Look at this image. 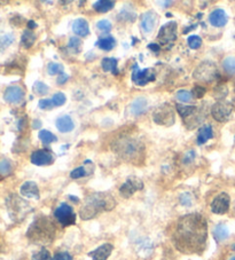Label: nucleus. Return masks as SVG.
I'll return each mask as SVG.
<instances>
[{"label":"nucleus","mask_w":235,"mask_h":260,"mask_svg":"<svg viewBox=\"0 0 235 260\" xmlns=\"http://www.w3.org/2000/svg\"><path fill=\"white\" fill-rule=\"evenodd\" d=\"M208 239V222L200 213H191L182 217L177 222L172 235L175 249L185 254L202 253Z\"/></svg>","instance_id":"nucleus-1"},{"label":"nucleus","mask_w":235,"mask_h":260,"mask_svg":"<svg viewBox=\"0 0 235 260\" xmlns=\"http://www.w3.org/2000/svg\"><path fill=\"white\" fill-rule=\"evenodd\" d=\"M115 206L116 200L110 192H94L85 199L79 214L83 220H90L102 212L111 211Z\"/></svg>","instance_id":"nucleus-2"},{"label":"nucleus","mask_w":235,"mask_h":260,"mask_svg":"<svg viewBox=\"0 0 235 260\" xmlns=\"http://www.w3.org/2000/svg\"><path fill=\"white\" fill-rule=\"evenodd\" d=\"M26 237L36 244H49L55 239V226L48 217L39 216L29 226Z\"/></svg>","instance_id":"nucleus-3"},{"label":"nucleus","mask_w":235,"mask_h":260,"mask_svg":"<svg viewBox=\"0 0 235 260\" xmlns=\"http://www.w3.org/2000/svg\"><path fill=\"white\" fill-rule=\"evenodd\" d=\"M112 149L117 155L121 156L123 159L128 160V162L137 163L138 160L143 158V145L137 139L129 137L117 139L112 143Z\"/></svg>","instance_id":"nucleus-4"},{"label":"nucleus","mask_w":235,"mask_h":260,"mask_svg":"<svg viewBox=\"0 0 235 260\" xmlns=\"http://www.w3.org/2000/svg\"><path fill=\"white\" fill-rule=\"evenodd\" d=\"M6 208L8 214H10V218L15 222L22 221L33 211V208H31L28 202L15 194H11L7 197Z\"/></svg>","instance_id":"nucleus-5"},{"label":"nucleus","mask_w":235,"mask_h":260,"mask_svg":"<svg viewBox=\"0 0 235 260\" xmlns=\"http://www.w3.org/2000/svg\"><path fill=\"white\" fill-rule=\"evenodd\" d=\"M154 122L163 126H171L174 123V111L169 103L160 106L153 114Z\"/></svg>","instance_id":"nucleus-6"},{"label":"nucleus","mask_w":235,"mask_h":260,"mask_svg":"<svg viewBox=\"0 0 235 260\" xmlns=\"http://www.w3.org/2000/svg\"><path fill=\"white\" fill-rule=\"evenodd\" d=\"M54 217L63 227H68L76 223V214L74 212V209L67 203H62L58 208H56L55 211H54Z\"/></svg>","instance_id":"nucleus-7"},{"label":"nucleus","mask_w":235,"mask_h":260,"mask_svg":"<svg viewBox=\"0 0 235 260\" xmlns=\"http://www.w3.org/2000/svg\"><path fill=\"white\" fill-rule=\"evenodd\" d=\"M217 76H218V71H217L216 66L209 61L201 63L196 68L195 73H194V78L208 83L216 79Z\"/></svg>","instance_id":"nucleus-8"},{"label":"nucleus","mask_w":235,"mask_h":260,"mask_svg":"<svg viewBox=\"0 0 235 260\" xmlns=\"http://www.w3.org/2000/svg\"><path fill=\"white\" fill-rule=\"evenodd\" d=\"M177 29L178 26L175 22H169L162 26L159 36H157L159 44L163 46L164 45H172L177 39Z\"/></svg>","instance_id":"nucleus-9"},{"label":"nucleus","mask_w":235,"mask_h":260,"mask_svg":"<svg viewBox=\"0 0 235 260\" xmlns=\"http://www.w3.org/2000/svg\"><path fill=\"white\" fill-rule=\"evenodd\" d=\"M233 111V106L229 102L219 101L215 103L211 108V115L217 122L224 123L227 122Z\"/></svg>","instance_id":"nucleus-10"},{"label":"nucleus","mask_w":235,"mask_h":260,"mask_svg":"<svg viewBox=\"0 0 235 260\" xmlns=\"http://www.w3.org/2000/svg\"><path fill=\"white\" fill-rule=\"evenodd\" d=\"M155 71L153 69H143L140 70L138 68V66L133 67V71H132V80L135 85L138 86H144L148 83L155 80Z\"/></svg>","instance_id":"nucleus-11"},{"label":"nucleus","mask_w":235,"mask_h":260,"mask_svg":"<svg viewBox=\"0 0 235 260\" xmlns=\"http://www.w3.org/2000/svg\"><path fill=\"white\" fill-rule=\"evenodd\" d=\"M142 188H143V183L140 179L135 177H130L128 180L121 186L120 192L122 196L125 197V199H129V197L132 196L135 191L141 190Z\"/></svg>","instance_id":"nucleus-12"},{"label":"nucleus","mask_w":235,"mask_h":260,"mask_svg":"<svg viewBox=\"0 0 235 260\" xmlns=\"http://www.w3.org/2000/svg\"><path fill=\"white\" fill-rule=\"evenodd\" d=\"M229 195L226 192H220L217 195L211 203V211L216 214H225L229 209Z\"/></svg>","instance_id":"nucleus-13"},{"label":"nucleus","mask_w":235,"mask_h":260,"mask_svg":"<svg viewBox=\"0 0 235 260\" xmlns=\"http://www.w3.org/2000/svg\"><path fill=\"white\" fill-rule=\"evenodd\" d=\"M53 160V154L47 149L36 150L31 155V163L37 165V167H46V165L52 164Z\"/></svg>","instance_id":"nucleus-14"},{"label":"nucleus","mask_w":235,"mask_h":260,"mask_svg":"<svg viewBox=\"0 0 235 260\" xmlns=\"http://www.w3.org/2000/svg\"><path fill=\"white\" fill-rule=\"evenodd\" d=\"M4 99L11 105H17L24 99V91L20 86H10L4 93Z\"/></svg>","instance_id":"nucleus-15"},{"label":"nucleus","mask_w":235,"mask_h":260,"mask_svg":"<svg viewBox=\"0 0 235 260\" xmlns=\"http://www.w3.org/2000/svg\"><path fill=\"white\" fill-rule=\"evenodd\" d=\"M112 250H114V246H112L110 243H105L101 246H99L98 249L89 252V255L93 260H107L108 257L111 254Z\"/></svg>","instance_id":"nucleus-16"},{"label":"nucleus","mask_w":235,"mask_h":260,"mask_svg":"<svg viewBox=\"0 0 235 260\" xmlns=\"http://www.w3.org/2000/svg\"><path fill=\"white\" fill-rule=\"evenodd\" d=\"M20 192L22 196L28 197V199H35L39 200L40 194H39V188L37 183L34 181H26L20 188Z\"/></svg>","instance_id":"nucleus-17"},{"label":"nucleus","mask_w":235,"mask_h":260,"mask_svg":"<svg viewBox=\"0 0 235 260\" xmlns=\"http://www.w3.org/2000/svg\"><path fill=\"white\" fill-rule=\"evenodd\" d=\"M156 14L153 11L143 13L141 16V29L144 34H151L155 28Z\"/></svg>","instance_id":"nucleus-18"},{"label":"nucleus","mask_w":235,"mask_h":260,"mask_svg":"<svg viewBox=\"0 0 235 260\" xmlns=\"http://www.w3.org/2000/svg\"><path fill=\"white\" fill-rule=\"evenodd\" d=\"M227 21H228L227 14H226L225 11L220 10V8L211 12V14L209 15L210 24L217 26V28H221V26H224L226 23H227Z\"/></svg>","instance_id":"nucleus-19"},{"label":"nucleus","mask_w":235,"mask_h":260,"mask_svg":"<svg viewBox=\"0 0 235 260\" xmlns=\"http://www.w3.org/2000/svg\"><path fill=\"white\" fill-rule=\"evenodd\" d=\"M72 30L79 37H86L90 34V26L85 19H77L72 23Z\"/></svg>","instance_id":"nucleus-20"},{"label":"nucleus","mask_w":235,"mask_h":260,"mask_svg":"<svg viewBox=\"0 0 235 260\" xmlns=\"http://www.w3.org/2000/svg\"><path fill=\"white\" fill-rule=\"evenodd\" d=\"M55 125H56V128L61 133L71 132L72 129L75 128L74 122H72V119H71L70 116H62V117H58L56 119Z\"/></svg>","instance_id":"nucleus-21"},{"label":"nucleus","mask_w":235,"mask_h":260,"mask_svg":"<svg viewBox=\"0 0 235 260\" xmlns=\"http://www.w3.org/2000/svg\"><path fill=\"white\" fill-rule=\"evenodd\" d=\"M147 109V100L142 96L137 98L131 105V114L133 116H139L143 114Z\"/></svg>","instance_id":"nucleus-22"},{"label":"nucleus","mask_w":235,"mask_h":260,"mask_svg":"<svg viewBox=\"0 0 235 260\" xmlns=\"http://www.w3.org/2000/svg\"><path fill=\"white\" fill-rule=\"evenodd\" d=\"M214 137V131H212L211 125H205V126H202L198 131L197 136V143L198 145H204V143L210 140V139Z\"/></svg>","instance_id":"nucleus-23"},{"label":"nucleus","mask_w":235,"mask_h":260,"mask_svg":"<svg viewBox=\"0 0 235 260\" xmlns=\"http://www.w3.org/2000/svg\"><path fill=\"white\" fill-rule=\"evenodd\" d=\"M177 110L179 115L182 116V118L185 120H187L189 117L196 113L198 108L196 106H182V105H177Z\"/></svg>","instance_id":"nucleus-24"},{"label":"nucleus","mask_w":235,"mask_h":260,"mask_svg":"<svg viewBox=\"0 0 235 260\" xmlns=\"http://www.w3.org/2000/svg\"><path fill=\"white\" fill-rule=\"evenodd\" d=\"M115 6V2H108V0H100V2L94 3L93 8L98 13H107L111 11Z\"/></svg>","instance_id":"nucleus-25"},{"label":"nucleus","mask_w":235,"mask_h":260,"mask_svg":"<svg viewBox=\"0 0 235 260\" xmlns=\"http://www.w3.org/2000/svg\"><path fill=\"white\" fill-rule=\"evenodd\" d=\"M36 40V35L33 32V30H25L21 38V44L24 48H30L33 46Z\"/></svg>","instance_id":"nucleus-26"},{"label":"nucleus","mask_w":235,"mask_h":260,"mask_svg":"<svg viewBox=\"0 0 235 260\" xmlns=\"http://www.w3.org/2000/svg\"><path fill=\"white\" fill-rule=\"evenodd\" d=\"M228 235H229L228 228L226 227L225 225H223V223H220V225L216 226L215 231H214V236H215V239L217 241H218V242L225 241L228 237Z\"/></svg>","instance_id":"nucleus-27"},{"label":"nucleus","mask_w":235,"mask_h":260,"mask_svg":"<svg viewBox=\"0 0 235 260\" xmlns=\"http://www.w3.org/2000/svg\"><path fill=\"white\" fill-rule=\"evenodd\" d=\"M116 40L111 37V36H108V37L100 38L98 42L99 48L103 49V51H111L112 48L115 47Z\"/></svg>","instance_id":"nucleus-28"},{"label":"nucleus","mask_w":235,"mask_h":260,"mask_svg":"<svg viewBox=\"0 0 235 260\" xmlns=\"http://www.w3.org/2000/svg\"><path fill=\"white\" fill-rule=\"evenodd\" d=\"M101 67L105 71H110V73L117 74V60L114 57H105L101 62Z\"/></svg>","instance_id":"nucleus-29"},{"label":"nucleus","mask_w":235,"mask_h":260,"mask_svg":"<svg viewBox=\"0 0 235 260\" xmlns=\"http://www.w3.org/2000/svg\"><path fill=\"white\" fill-rule=\"evenodd\" d=\"M13 172L12 163L8 159L0 160V178H6Z\"/></svg>","instance_id":"nucleus-30"},{"label":"nucleus","mask_w":235,"mask_h":260,"mask_svg":"<svg viewBox=\"0 0 235 260\" xmlns=\"http://www.w3.org/2000/svg\"><path fill=\"white\" fill-rule=\"evenodd\" d=\"M14 35L13 34H3L0 35V52L10 47L14 43Z\"/></svg>","instance_id":"nucleus-31"},{"label":"nucleus","mask_w":235,"mask_h":260,"mask_svg":"<svg viewBox=\"0 0 235 260\" xmlns=\"http://www.w3.org/2000/svg\"><path fill=\"white\" fill-rule=\"evenodd\" d=\"M38 137L40 139V141L45 143V145H49V143H52V142L57 140V138L54 136L53 133L47 131V129H43V131H40Z\"/></svg>","instance_id":"nucleus-32"},{"label":"nucleus","mask_w":235,"mask_h":260,"mask_svg":"<svg viewBox=\"0 0 235 260\" xmlns=\"http://www.w3.org/2000/svg\"><path fill=\"white\" fill-rule=\"evenodd\" d=\"M223 68L229 75H235V57L228 56L223 61Z\"/></svg>","instance_id":"nucleus-33"},{"label":"nucleus","mask_w":235,"mask_h":260,"mask_svg":"<svg viewBox=\"0 0 235 260\" xmlns=\"http://www.w3.org/2000/svg\"><path fill=\"white\" fill-rule=\"evenodd\" d=\"M63 70H65V68H63V66L60 64V63H56V62H51V63L48 64L47 67V71L49 75H58V74H63Z\"/></svg>","instance_id":"nucleus-34"},{"label":"nucleus","mask_w":235,"mask_h":260,"mask_svg":"<svg viewBox=\"0 0 235 260\" xmlns=\"http://www.w3.org/2000/svg\"><path fill=\"white\" fill-rule=\"evenodd\" d=\"M48 91H49V88L47 85H45L42 82H36L34 84V92L36 94H38V95H46Z\"/></svg>","instance_id":"nucleus-35"},{"label":"nucleus","mask_w":235,"mask_h":260,"mask_svg":"<svg viewBox=\"0 0 235 260\" xmlns=\"http://www.w3.org/2000/svg\"><path fill=\"white\" fill-rule=\"evenodd\" d=\"M53 258L51 257V253H49V251L46 250L45 248H43L38 252H36L33 255V260H52Z\"/></svg>","instance_id":"nucleus-36"},{"label":"nucleus","mask_w":235,"mask_h":260,"mask_svg":"<svg viewBox=\"0 0 235 260\" xmlns=\"http://www.w3.org/2000/svg\"><path fill=\"white\" fill-rule=\"evenodd\" d=\"M187 43H188L189 48L197 49V48L201 47L202 39H201L200 37H198V36H191V37H188Z\"/></svg>","instance_id":"nucleus-37"},{"label":"nucleus","mask_w":235,"mask_h":260,"mask_svg":"<svg viewBox=\"0 0 235 260\" xmlns=\"http://www.w3.org/2000/svg\"><path fill=\"white\" fill-rule=\"evenodd\" d=\"M52 101H53L54 107H60L65 105L67 101V98L63 93H55L52 96Z\"/></svg>","instance_id":"nucleus-38"},{"label":"nucleus","mask_w":235,"mask_h":260,"mask_svg":"<svg viewBox=\"0 0 235 260\" xmlns=\"http://www.w3.org/2000/svg\"><path fill=\"white\" fill-rule=\"evenodd\" d=\"M69 48L71 49L72 52L79 53L80 52V48H82V43H80V40L78 38L72 37L69 40Z\"/></svg>","instance_id":"nucleus-39"},{"label":"nucleus","mask_w":235,"mask_h":260,"mask_svg":"<svg viewBox=\"0 0 235 260\" xmlns=\"http://www.w3.org/2000/svg\"><path fill=\"white\" fill-rule=\"evenodd\" d=\"M177 99L179 101H182V102H189L192 100V98H193V95H192V93L191 92H188V91H185V89H180V91L177 93Z\"/></svg>","instance_id":"nucleus-40"},{"label":"nucleus","mask_w":235,"mask_h":260,"mask_svg":"<svg viewBox=\"0 0 235 260\" xmlns=\"http://www.w3.org/2000/svg\"><path fill=\"white\" fill-rule=\"evenodd\" d=\"M97 28L100 31H102V32H110L112 25L108 20H101L98 22Z\"/></svg>","instance_id":"nucleus-41"},{"label":"nucleus","mask_w":235,"mask_h":260,"mask_svg":"<svg viewBox=\"0 0 235 260\" xmlns=\"http://www.w3.org/2000/svg\"><path fill=\"white\" fill-rule=\"evenodd\" d=\"M86 176V171H85L84 167H79L75 170H72L70 173V178L71 179H80Z\"/></svg>","instance_id":"nucleus-42"},{"label":"nucleus","mask_w":235,"mask_h":260,"mask_svg":"<svg viewBox=\"0 0 235 260\" xmlns=\"http://www.w3.org/2000/svg\"><path fill=\"white\" fill-rule=\"evenodd\" d=\"M38 106H39V108L43 109V110H49L54 107L52 99H51V100H49V99H42V100L39 101Z\"/></svg>","instance_id":"nucleus-43"},{"label":"nucleus","mask_w":235,"mask_h":260,"mask_svg":"<svg viewBox=\"0 0 235 260\" xmlns=\"http://www.w3.org/2000/svg\"><path fill=\"white\" fill-rule=\"evenodd\" d=\"M180 203L185 206H189L193 203V196L189 194V192H184V194L180 195Z\"/></svg>","instance_id":"nucleus-44"},{"label":"nucleus","mask_w":235,"mask_h":260,"mask_svg":"<svg viewBox=\"0 0 235 260\" xmlns=\"http://www.w3.org/2000/svg\"><path fill=\"white\" fill-rule=\"evenodd\" d=\"M204 94H205V88L201 86H195L192 91V95L195 99H201L204 96Z\"/></svg>","instance_id":"nucleus-45"},{"label":"nucleus","mask_w":235,"mask_h":260,"mask_svg":"<svg viewBox=\"0 0 235 260\" xmlns=\"http://www.w3.org/2000/svg\"><path fill=\"white\" fill-rule=\"evenodd\" d=\"M52 260H72V257L68 252H58L54 255Z\"/></svg>","instance_id":"nucleus-46"},{"label":"nucleus","mask_w":235,"mask_h":260,"mask_svg":"<svg viewBox=\"0 0 235 260\" xmlns=\"http://www.w3.org/2000/svg\"><path fill=\"white\" fill-rule=\"evenodd\" d=\"M68 78H69V76H68V75H65V74H62V75H60V76H58V78H57V84H60V85H62V84H65V83H67V80H68Z\"/></svg>","instance_id":"nucleus-47"},{"label":"nucleus","mask_w":235,"mask_h":260,"mask_svg":"<svg viewBox=\"0 0 235 260\" xmlns=\"http://www.w3.org/2000/svg\"><path fill=\"white\" fill-rule=\"evenodd\" d=\"M148 48H149V49H152V51H154V52H159L160 49H161L160 45H159V44H155V43H153V44H151V45H148Z\"/></svg>","instance_id":"nucleus-48"},{"label":"nucleus","mask_w":235,"mask_h":260,"mask_svg":"<svg viewBox=\"0 0 235 260\" xmlns=\"http://www.w3.org/2000/svg\"><path fill=\"white\" fill-rule=\"evenodd\" d=\"M36 26H37V24H36L34 21H29V22H28V28H29V30L35 29Z\"/></svg>","instance_id":"nucleus-49"},{"label":"nucleus","mask_w":235,"mask_h":260,"mask_svg":"<svg viewBox=\"0 0 235 260\" xmlns=\"http://www.w3.org/2000/svg\"><path fill=\"white\" fill-rule=\"evenodd\" d=\"M40 126H42V123H40L39 120H35V122H34V127L35 128H39Z\"/></svg>","instance_id":"nucleus-50"},{"label":"nucleus","mask_w":235,"mask_h":260,"mask_svg":"<svg viewBox=\"0 0 235 260\" xmlns=\"http://www.w3.org/2000/svg\"><path fill=\"white\" fill-rule=\"evenodd\" d=\"M0 253H2V241H0Z\"/></svg>","instance_id":"nucleus-51"},{"label":"nucleus","mask_w":235,"mask_h":260,"mask_svg":"<svg viewBox=\"0 0 235 260\" xmlns=\"http://www.w3.org/2000/svg\"><path fill=\"white\" fill-rule=\"evenodd\" d=\"M229 260H235V255H234V257H232V258H230Z\"/></svg>","instance_id":"nucleus-52"},{"label":"nucleus","mask_w":235,"mask_h":260,"mask_svg":"<svg viewBox=\"0 0 235 260\" xmlns=\"http://www.w3.org/2000/svg\"><path fill=\"white\" fill-rule=\"evenodd\" d=\"M234 103H235V98H234Z\"/></svg>","instance_id":"nucleus-53"}]
</instances>
